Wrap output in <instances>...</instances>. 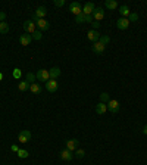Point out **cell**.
<instances>
[{
	"instance_id": "6da1fadb",
	"label": "cell",
	"mask_w": 147,
	"mask_h": 165,
	"mask_svg": "<svg viewBox=\"0 0 147 165\" xmlns=\"http://www.w3.org/2000/svg\"><path fill=\"white\" fill-rule=\"evenodd\" d=\"M31 21H33L34 24H35V27L38 28V31H41V33H43V31H47V30L50 28V24H49V21H47V19H38V18H37L35 15L33 16V19H31Z\"/></svg>"
},
{
	"instance_id": "7a4b0ae2",
	"label": "cell",
	"mask_w": 147,
	"mask_h": 165,
	"mask_svg": "<svg viewBox=\"0 0 147 165\" xmlns=\"http://www.w3.org/2000/svg\"><path fill=\"white\" fill-rule=\"evenodd\" d=\"M35 78L41 81V83H47L49 80H50V74L47 69H38L37 72H35Z\"/></svg>"
},
{
	"instance_id": "3957f363",
	"label": "cell",
	"mask_w": 147,
	"mask_h": 165,
	"mask_svg": "<svg viewBox=\"0 0 147 165\" xmlns=\"http://www.w3.org/2000/svg\"><path fill=\"white\" fill-rule=\"evenodd\" d=\"M107 105V109H109V112H112V113H118L119 112V109H121V105H119V102L116 99H110L109 102L106 103Z\"/></svg>"
},
{
	"instance_id": "277c9868",
	"label": "cell",
	"mask_w": 147,
	"mask_h": 165,
	"mask_svg": "<svg viewBox=\"0 0 147 165\" xmlns=\"http://www.w3.org/2000/svg\"><path fill=\"white\" fill-rule=\"evenodd\" d=\"M69 12L75 15V16H78L82 13V6H81L80 2H72L71 5H69Z\"/></svg>"
},
{
	"instance_id": "5b68a950",
	"label": "cell",
	"mask_w": 147,
	"mask_h": 165,
	"mask_svg": "<svg viewBox=\"0 0 147 165\" xmlns=\"http://www.w3.org/2000/svg\"><path fill=\"white\" fill-rule=\"evenodd\" d=\"M31 140V131L30 130H22V131L18 134V142L19 143H27Z\"/></svg>"
},
{
	"instance_id": "8992f818",
	"label": "cell",
	"mask_w": 147,
	"mask_h": 165,
	"mask_svg": "<svg viewBox=\"0 0 147 165\" xmlns=\"http://www.w3.org/2000/svg\"><path fill=\"white\" fill-rule=\"evenodd\" d=\"M24 30H25V33L27 34H34V31H37V27H35V24H34L31 19H28L24 22Z\"/></svg>"
},
{
	"instance_id": "52a82bcc",
	"label": "cell",
	"mask_w": 147,
	"mask_h": 165,
	"mask_svg": "<svg viewBox=\"0 0 147 165\" xmlns=\"http://www.w3.org/2000/svg\"><path fill=\"white\" fill-rule=\"evenodd\" d=\"M103 18H105V9H103V7H96L93 12V19L100 22Z\"/></svg>"
},
{
	"instance_id": "ba28073f",
	"label": "cell",
	"mask_w": 147,
	"mask_h": 165,
	"mask_svg": "<svg viewBox=\"0 0 147 165\" xmlns=\"http://www.w3.org/2000/svg\"><path fill=\"white\" fill-rule=\"evenodd\" d=\"M78 146H80V142H78L77 139H69V140H66V149H68V151L75 152V151L78 149Z\"/></svg>"
},
{
	"instance_id": "9c48e42d",
	"label": "cell",
	"mask_w": 147,
	"mask_h": 165,
	"mask_svg": "<svg viewBox=\"0 0 147 165\" xmlns=\"http://www.w3.org/2000/svg\"><path fill=\"white\" fill-rule=\"evenodd\" d=\"M59 158L62 159V161H72L74 152L68 151V149H62V151H60V153H59Z\"/></svg>"
},
{
	"instance_id": "30bf717a",
	"label": "cell",
	"mask_w": 147,
	"mask_h": 165,
	"mask_svg": "<svg viewBox=\"0 0 147 165\" xmlns=\"http://www.w3.org/2000/svg\"><path fill=\"white\" fill-rule=\"evenodd\" d=\"M94 9H96V6H94L93 2H87V3L82 6V13H84V15H93Z\"/></svg>"
},
{
	"instance_id": "8fae6325",
	"label": "cell",
	"mask_w": 147,
	"mask_h": 165,
	"mask_svg": "<svg viewBox=\"0 0 147 165\" xmlns=\"http://www.w3.org/2000/svg\"><path fill=\"white\" fill-rule=\"evenodd\" d=\"M87 39L90 40V41L96 43V41H99V40H100V33H99V31H96V30H90V31L87 33Z\"/></svg>"
},
{
	"instance_id": "7c38bea8",
	"label": "cell",
	"mask_w": 147,
	"mask_h": 165,
	"mask_svg": "<svg viewBox=\"0 0 147 165\" xmlns=\"http://www.w3.org/2000/svg\"><path fill=\"white\" fill-rule=\"evenodd\" d=\"M46 90L50 93H54L58 90V81L56 80H49L46 83Z\"/></svg>"
},
{
	"instance_id": "4fadbf2b",
	"label": "cell",
	"mask_w": 147,
	"mask_h": 165,
	"mask_svg": "<svg viewBox=\"0 0 147 165\" xmlns=\"http://www.w3.org/2000/svg\"><path fill=\"white\" fill-rule=\"evenodd\" d=\"M129 21H128V18H119V19L116 21V27L119 28V30H127L128 27H129Z\"/></svg>"
},
{
	"instance_id": "5bb4252c",
	"label": "cell",
	"mask_w": 147,
	"mask_h": 165,
	"mask_svg": "<svg viewBox=\"0 0 147 165\" xmlns=\"http://www.w3.org/2000/svg\"><path fill=\"white\" fill-rule=\"evenodd\" d=\"M38 19H44L46 18V15H47V9L46 6H38L37 9H35V13H34Z\"/></svg>"
},
{
	"instance_id": "9a60e30c",
	"label": "cell",
	"mask_w": 147,
	"mask_h": 165,
	"mask_svg": "<svg viewBox=\"0 0 147 165\" xmlns=\"http://www.w3.org/2000/svg\"><path fill=\"white\" fill-rule=\"evenodd\" d=\"M33 41V37H31V34H22V35H19V43L22 44V46H28L30 43Z\"/></svg>"
},
{
	"instance_id": "2e32d148",
	"label": "cell",
	"mask_w": 147,
	"mask_h": 165,
	"mask_svg": "<svg viewBox=\"0 0 147 165\" xmlns=\"http://www.w3.org/2000/svg\"><path fill=\"white\" fill-rule=\"evenodd\" d=\"M105 49H106V46H103L100 41H96V43H93V52L94 53L100 55V53L105 52Z\"/></svg>"
},
{
	"instance_id": "e0dca14e",
	"label": "cell",
	"mask_w": 147,
	"mask_h": 165,
	"mask_svg": "<svg viewBox=\"0 0 147 165\" xmlns=\"http://www.w3.org/2000/svg\"><path fill=\"white\" fill-rule=\"evenodd\" d=\"M49 74H50V80H56L60 75V68L59 66H53V68H50Z\"/></svg>"
},
{
	"instance_id": "ac0fdd59",
	"label": "cell",
	"mask_w": 147,
	"mask_h": 165,
	"mask_svg": "<svg viewBox=\"0 0 147 165\" xmlns=\"http://www.w3.org/2000/svg\"><path fill=\"white\" fill-rule=\"evenodd\" d=\"M107 111V105L106 103H103V102H99L97 106H96V112L99 113V115H103V113H106Z\"/></svg>"
},
{
	"instance_id": "d6986e66",
	"label": "cell",
	"mask_w": 147,
	"mask_h": 165,
	"mask_svg": "<svg viewBox=\"0 0 147 165\" xmlns=\"http://www.w3.org/2000/svg\"><path fill=\"white\" fill-rule=\"evenodd\" d=\"M30 83H28L27 80H21L19 83H18V89H19V92H27V90H30Z\"/></svg>"
},
{
	"instance_id": "ffe728a7",
	"label": "cell",
	"mask_w": 147,
	"mask_h": 165,
	"mask_svg": "<svg viewBox=\"0 0 147 165\" xmlns=\"http://www.w3.org/2000/svg\"><path fill=\"white\" fill-rule=\"evenodd\" d=\"M105 7L109 9V10H115V9H118V2L116 0H106L105 2Z\"/></svg>"
},
{
	"instance_id": "44dd1931",
	"label": "cell",
	"mask_w": 147,
	"mask_h": 165,
	"mask_svg": "<svg viewBox=\"0 0 147 165\" xmlns=\"http://www.w3.org/2000/svg\"><path fill=\"white\" fill-rule=\"evenodd\" d=\"M119 13H121V18H128L131 10H129V7H128L127 5H122V6L119 7Z\"/></svg>"
},
{
	"instance_id": "7402d4cb",
	"label": "cell",
	"mask_w": 147,
	"mask_h": 165,
	"mask_svg": "<svg viewBox=\"0 0 147 165\" xmlns=\"http://www.w3.org/2000/svg\"><path fill=\"white\" fill-rule=\"evenodd\" d=\"M30 92L34 93V94H40L41 93V86L38 83H33L31 86H30Z\"/></svg>"
},
{
	"instance_id": "603a6c76",
	"label": "cell",
	"mask_w": 147,
	"mask_h": 165,
	"mask_svg": "<svg viewBox=\"0 0 147 165\" xmlns=\"http://www.w3.org/2000/svg\"><path fill=\"white\" fill-rule=\"evenodd\" d=\"M140 19V16H138V13H135V12H131L129 13V16H128V21H129V22H137V21Z\"/></svg>"
},
{
	"instance_id": "cb8c5ba5",
	"label": "cell",
	"mask_w": 147,
	"mask_h": 165,
	"mask_svg": "<svg viewBox=\"0 0 147 165\" xmlns=\"http://www.w3.org/2000/svg\"><path fill=\"white\" fill-rule=\"evenodd\" d=\"M9 33V25L6 22H0V34H7Z\"/></svg>"
},
{
	"instance_id": "d4e9b609",
	"label": "cell",
	"mask_w": 147,
	"mask_h": 165,
	"mask_svg": "<svg viewBox=\"0 0 147 165\" xmlns=\"http://www.w3.org/2000/svg\"><path fill=\"white\" fill-rule=\"evenodd\" d=\"M25 80H27L30 84H33V83H35V74H33V72H28L27 74V77H25Z\"/></svg>"
},
{
	"instance_id": "484cf974",
	"label": "cell",
	"mask_w": 147,
	"mask_h": 165,
	"mask_svg": "<svg viewBox=\"0 0 147 165\" xmlns=\"http://www.w3.org/2000/svg\"><path fill=\"white\" fill-rule=\"evenodd\" d=\"M99 41H100L103 46H106V44H109V41H110V37H109V35H100V40H99Z\"/></svg>"
},
{
	"instance_id": "4316f807",
	"label": "cell",
	"mask_w": 147,
	"mask_h": 165,
	"mask_svg": "<svg viewBox=\"0 0 147 165\" xmlns=\"http://www.w3.org/2000/svg\"><path fill=\"white\" fill-rule=\"evenodd\" d=\"M28 155H30V153H28V151H25V149H19V151H18V156H19L21 159L28 158Z\"/></svg>"
},
{
	"instance_id": "83f0119b",
	"label": "cell",
	"mask_w": 147,
	"mask_h": 165,
	"mask_svg": "<svg viewBox=\"0 0 147 165\" xmlns=\"http://www.w3.org/2000/svg\"><path fill=\"white\" fill-rule=\"evenodd\" d=\"M109 93H106V92H103L100 94V102H103V103H107V102H109Z\"/></svg>"
},
{
	"instance_id": "f1b7e54d",
	"label": "cell",
	"mask_w": 147,
	"mask_h": 165,
	"mask_svg": "<svg viewBox=\"0 0 147 165\" xmlns=\"http://www.w3.org/2000/svg\"><path fill=\"white\" fill-rule=\"evenodd\" d=\"M31 37H33V40H41L43 39V33L41 31H34V34H31Z\"/></svg>"
},
{
	"instance_id": "f546056e",
	"label": "cell",
	"mask_w": 147,
	"mask_h": 165,
	"mask_svg": "<svg viewBox=\"0 0 147 165\" xmlns=\"http://www.w3.org/2000/svg\"><path fill=\"white\" fill-rule=\"evenodd\" d=\"M12 75H14V78L19 80L21 77H22V72H21V69H19V68H15V69H14V72H12Z\"/></svg>"
},
{
	"instance_id": "4dcf8cb0",
	"label": "cell",
	"mask_w": 147,
	"mask_h": 165,
	"mask_svg": "<svg viewBox=\"0 0 147 165\" xmlns=\"http://www.w3.org/2000/svg\"><path fill=\"white\" fill-rule=\"evenodd\" d=\"M75 156H77V158H84V156H85V151H82V149H77V151H75Z\"/></svg>"
},
{
	"instance_id": "1f68e13d",
	"label": "cell",
	"mask_w": 147,
	"mask_h": 165,
	"mask_svg": "<svg viewBox=\"0 0 147 165\" xmlns=\"http://www.w3.org/2000/svg\"><path fill=\"white\" fill-rule=\"evenodd\" d=\"M75 22H77V24H82V22H84V13H81V15H78V16H75Z\"/></svg>"
},
{
	"instance_id": "d6a6232c",
	"label": "cell",
	"mask_w": 147,
	"mask_h": 165,
	"mask_svg": "<svg viewBox=\"0 0 147 165\" xmlns=\"http://www.w3.org/2000/svg\"><path fill=\"white\" fill-rule=\"evenodd\" d=\"M91 25H93V30L99 31V28H100V22H97V21H93V22H91Z\"/></svg>"
},
{
	"instance_id": "836d02e7",
	"label": "cell",
	"mask_w": 147,
	"mask_h": 165,
	"mask_svg": "<svg viewBox=\"0 0 147 165\" xmlns=\"http://www.w3.org/2000/svg\"><path fill=\"white\" fill-rule=\"evenodd\" d=\"M93 15H84V22H93Z\"/></svg>"
},
{
	"instance_id": "e575fe53",
	"label": "cell",
	"mask_w": 147,
	"mask_h": 165,
	"mask_svg": "<svg viewBox=\"0 0 147 165\" xmlns=\"http://www.w3.org/2000/svg\"><path fill=\"white\" fill-rule=\"evenodd\" d=\"M63 5H65V0H54V6L62 7Z\"/></svg>"
},
{
	"instance_id": "d590c367",
	"label": "cell",
	"mask_w": 147,
	"mask_h": 165,
	"mask_svg": "<svg viewBox=\"0 0 147 165\" xmlns=\"http://www.w3.org/2000/svg\"><path fill=\"white\" fill-rule=\"evenodd\" d=\"M6 19V12H0V22H5Z\"/></svg>"
},
{
	"instance_id": "8d00e7d4",
	"label": "cell",
	"mask_w": 147,
	"mask_h": 165,
	"mask_svg": "<svg viewBox=\"0 0 147 165\" xmlns=\"http://www.w3.org/2000/svg\"><path fill=\"white\" fill-rule=\"evenodd\" d=\"M10 149H12V152H15V153H18V151H19L18 145H12V146H10Z\"/></svg>"
},
{
	"instance_id": "74e56055",
	"label": "cell",
	"mask_w": 147,
	"mask_h": 165,
	"mask_svg": "<svg viewBox=\"0 0 147 165\" xmlns=\"http://www.w3.org/2000/svg\"><path fill=\"white\" fill-rule=\"evenodd\" d=\"M143 134H144V136H147V124L144 126V128H143Z\"/></svg>"
},
{
	"instance_id": "f35d334b",
	"label": "cell",
	"mask_w": 147,
	"mask_h": 165,
	"mask_svg": "<svg viewBox=\"0 0 147 165\" xmlns=\"http://www.w3.org/2000/svg\"><path fill=\"white\" fill-rule=\"evenodd\" d=\"M2 78H3V74H2V72H0V80H2Z\"/></svg>"
}]
</instances>
